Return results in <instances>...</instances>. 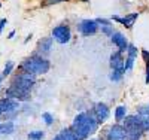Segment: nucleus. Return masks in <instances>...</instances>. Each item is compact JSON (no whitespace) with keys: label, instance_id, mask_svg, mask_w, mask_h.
Listing matches in <instances>:
<instances>
[{"label":"nucleus","instance_id":"nucleus-1","mask_svg":"<svg viewBox=\"0 0 149 140\" xmlns=\"http://www.w3.org/2000/svg\"><path fill=\"white\" fill-rule=\"evenodd\" d=\"M34 82H36V79H34L33 75H29V73L17 75L15 78L12 79L10 86L8 88V91H6V98L22 100V101L29 100L30 91H31Z\"/></svg>","mask_w":149,"mask_h":140},{"label":"nucleus","instance_id":"nucleus-2","mask_svg":"<svg viewBox=\"0 0 149 140\" xmlns=\"http://www.w3.org/2000/svg\"><path fill=\"white\" fill-rule=\"evenodd\" d=\"M97 127H98V122L94 118L93 113L82 112V113H79V115L74 118L70 130H72V133L74 136H76L78 140H84L88 136L94 134L95 130H97Z\"/></svg>","mask_w":149,"mask_h":140},{"label":"nucleus","instance_id":"nucleus-3","mask_svg":"<svg viewBox=\"0 0 149 140\" xmlns=\"http://www.w3.org/2000/svg\"><path fill=\"white\" fill-rule=\"evenodd\" d=\"M21 69L29 75H45L49 70V61L42 58L40 55H33L22 61Z\"/></svg>","mask_w":149,"mask_h":140},{"label":"nucleus","instance_id":"nucleus-4","mask_svg":"<svg viewBox=\"0 0 149 140\" xmlns=\"http://www.w3.org/2000/svg\"><path fill=\"white\" fill-rule=\"evenodd\" d=\"M52 37L58 43H67L72 37L70 29L67 25H57V27L52 29Z\"/></svg>","mask_w":149,"mask_h":140},{"label":"nucleus","instance_id":"nucleus-5","mask_svg":"<svg viewBox=\"0 0 149 140\" xmlns=\"http://www.w3.org/2000/svg\"><path fill=\"white\" fill-rule=\"evenodd\" d=\"M2 103V109H3V115L5 118H10L12 115H15L19 109V103L17 100H10V98H3L0 100Z\"/></svg>","mask_w":149,"mask_h":140},{"label":"nucleus","instance_id":"nucleus-6","mask_svg":"<svg viewBox=\"0 0 149 140\" xmlns=\"http://www.w3.org/2000/svg\"><path fill=\"white\" fill-rule=\"evenodd\" d=\"M78 29H79V31H81L84 36H93V34H95L97 30H98V24H97L94 20H84V21L79 22Z\"/></svg>","mask_w":149,"mask_h":140},{"label":"nucleus","instance_id":"nucleus-7","mask_svg":"<svg viewBox=\"0 0 149 140\" xmlns=\"http://www.w3.org/2000/svg\"><path fill=\"white\" fill-rule=\"evenodd\" d=\"M109 107L104 103H97L93 109V115L97 119V122H104L109 118Z\"/></svg>","mask_w":149,"mask_h":140},{"label":"nucleus","instance_id":"nucleus-8","mask_svg":"<svg viewBox=\"0 0 149 140\" xmlns=\"http://www.w3.org/2000/svg\"><path fill=\"white\" fill-rule=\"evenodd\" d=\"M106 136H107L106 140H122L124 137H125V131H124L122 125L115 124V125H112L110 128L107 130Z\"/></svg>","mask_w":149,"mask_h":140},{"label":"nucleus","instance_id":"nucleus-9","mask_svg":"<svg viewBox=\"0 0 149 140\" xmlns=\"http://www.w3.org/2000/svg\"><path fill=\"white\" fill-rule=\"evenodd\" d=\"M110 67L115 72H122L124 73V58H122V54L119 52V51H116V52H113L110 55Z\"/></svg>","mask_w":149,"mask_h":140},{"label":"nucleus","instance_id":"nucleus-10","mask_svg":"<svg viewBox=\"0 0 149 140\" xmlns=\"http://www.w3.org/2000/svg\"><path fill=\"white\" fill-rule=\"evenodd\" d=\"M112 42H113L116 46H118V51L122 54L124 51H125L127 48H128V40H127V37L124 36L122 33H113L112 34Z\"/></svg>","mask_w":149,"mask_h":140},{"label":"nucleus","instance_id":"nucleus-11","mask_svg":"<svg viewBox=\"0 0 149 140\" xmlns=\"http://www.w3.org/2000/svg\"><path fill=\"white\" fill-rule=\"evenodd\" d=\"M127 51H128V57H127L125 63H124V72H128V70L133 69L134 60H136V57H137V49H136L134 45H128Z\"/></svg>","mask_w":149,"mask_h":140},{"label":"nucleus","instance_id":"nucleus-12","mask_svg":"<svg viewBox=\"0 0 149 140\" xmlns=\"http://www.w3.org/2000/svg\"><path fill=\"white\" fill-rule=\"evenodd\" d=\"M137 17H139V14H130V15H127V17H118V15H115V17H112V20H115L116 22L125 25L127 29H131L133 24H134V21L137 20Z\"/></svg>","mask_w":149,"mask_h":140},{"label":"nucleus","instance_id":"nucleus-13","mask_svg":"<svg viewBox=\"0 0 149 140\" xmlns=\"http://www.w3.org/2000/svg\"><path fill=\"white\" fill-rule=\"evenodd\" d=\"M51 46H52V39L51 37H45L39 42V52L42 55H46L51 52Z\"/></svg>","mask_w":149,"mask_h":140},{"label":"nucleus","instance_id":"nucleus-14","mask_svg":"<svg viewBox=\"0 0 149 140\" xmlns=\"http://www.w3.org/2000/svg\"><path fill=\"white\" fill-rule=\"evenodd\" d=\"M142 134H143V131H142V128H139V127H134V128L125 130L127 140H139L142 137Z\"/></svg>","mask_w":149,"mask_h":140},{"label":"nucleus","instance_id":"nucleus-15","mask_svg":"<svg viewBox=\"0 0 149 140\" xmlns=\"http://www.w3.org/2000/svg\"><path fill=\"white\" fill-rule=\"evenodd\" d=\"M14 131H15V125H14V122H12V121H8L6 124L0 125V133H2L3 136H9V134H12Z\"/></svg>","mask_w":149,"mask_h":140},{"label":"nucleus","instance_id":"nucleus-16","mask_svg":"<svg viewBox=\"0 0 149 140\" xmlns=\"http://www.w3.org/2000/svg\"><path fill=\"white\" fill-rule=\"evenodd\" d=\"M58 137H60V140H78V139H76V136H74V134L72 133V130H70V128H64V130H61V133L58 134Z\"/></svg>","mask_w":149,"mask_h":140},{"label":"nucleus","instance_id":"nucleus-17","mask_svg":"<svg viewBox=\"0 0 149 140\" xmlns=\"http://www.w3.org/2000/svg\"><path fill=\"white\" fill-rule=\"evenodd\" d=\"M127 116V109H125V106H118L116 109H115V118H116V121L119 122V121H124V118Z\"/></svg>","mask_w":149,"mask_h":140},{"label":"nucleus","instance_id":"nucleus-18","mask_svg":"<svg viewBox=\"0 0 149 140\" xmlns=\"http://www.w3.org/2000/svg\"><path fill=\"white\" fill-rule=\"evenodd\" d=\"M43 136H45L43 131H40V130H34V131H30V133H29V140H42Z\"/></svg>","mask_w":149,"mask_h":140},{"label":"nucleus","instance_id":"nucleus-19","mask_svg":"<svg viewBox=\"0 0 149 140\" xmlns=\"http://www.w3.org/2000/svg\"><path fill=\"white\" fill-rule=\"evenodd\" d=\"M142 57L146 61V84H149V51H142Z\"/></svg>","mask_w":149,"mask_h":140},{"label":"nucleus","instance_id":"nucleus-20","mask_svg":"<svg viewBox=\"0 0 149 140\" xmlns=\"http://www.w3.org/2000/svg\"><path fill=\"white\" fill-rule=\"evenodd\" d=\"M14 66H15L14 61H8V63H6V66H5V69H3V73H2L3 78H5V76H9V75H10V72L14 70Z\"/></svg>","mask_w":149,"mask_h":140},{"label":"nucleus","instance_id":"nucleus-21","mask_svg":"<svg viewBox=\"0 0 149 140\" xmlns=\"http://www.w3.org/2000/svg\"><path fill=\"white\" fill-rule=\"evenodd\" d=\"M140 124H142V130L149 131V116H140Z\"/></svg>","mask_w":149,"mask_h":140},{"label":"nucleus","instance_id":"nucleus-22","mask_svg":"<svg viewBox=\"0 0 149 140\" xmlns=\"http://www.w3.org/2000/svg\"><path fill=\"white\" fill-rule=\"evenodd\" d=\"M42 118H43V121H45V124H46V125H52L54 118H52V115H51L49 112H45L43 115H42Z\"/></svg>","mask_w":149,"mask_h":140},{"label":"nucleus","instance_id":"nucleus-23","mask_svg":"<svg viewBox=\"0 0 149 140\" xmlns=\"http://www.w3.org/2000/svg\"><path fill=\"white\" fill-rule=\"evenodd\" d=\"M122 75H124L122 72H115V70H112V73H110V81H115V82L121 81Z\"/></svg>","mask_w":149,"mask_h":140},{"label":"nucleus","instance_id":"nucleus-24","mask_svg":"<svg viewBox=\"0 0 149 140\" xmlns=\"http://www.w3.org/2000/svg\"><path fill=\"white\" fill-rule=\"evenodd\" d=\"M137 115H140V116H149V104L140 106V107H139V113H137Z\"/></svg>","mask_w":149,"mask_h":140},{"label":"nucleus","instance_id":"nucleus-25","mask_svg":"<svg viewBox=\"0 0 149 140\" xmlns=\"http://www.w3.org/2000/svg\"><path fill=\"white\" fill-rule=\"evenodd\" d=\"M61 2H67V0H43L42 6H51V5H57V3H61Z\"/></svg>","mask_w":149,"mask_h":140},{"label":"nucleus","instance_id":"nucleus-26","mask_svg":"<svg viewBox=\"0 0 149 140\" xmlns=\"http://www.w3.org/2000/svg\"><path fill=\"white\" fill-rule=\"evenodd\" d=\"M95 22H97V24H103L104 27H107V25L110 24V21H109V20H104V18H97Z\"/></svg>","mask_w":149,"mask_h":140},{"label":"nucleus","instance_id":"nucleus-27","mask_svg":"<svg viewBox=\"0 0 149 140\" xmlns=\"http://www.w3.org/2000/svg\"><path fill=\"white\" fill-rule=\"evenodd\" d=\"M102 30H103V33L107 34V36H112V34H113V30H112L109 25H107V27H102Z\"/></svg>","mask_w":149,"mask_h":140},{"label":"nucleus","instance_id":"nucleus-28","mask_svg":"<svg viewBox=\"0 0 149 140\" xmlns=\"http://www.w3.org/2000/svg\"><path fill=\"white\" fill-rule=\"evenodd\" d=\"M8 24V20L6 18H3V20H0V33L3 31V29H5V25Z\"/></svg>","mask_w":149,"mask_h":140},{"label":"nucleus","instance_id":"nucleus-29","mask_svg":"<svg viewBox=\"0 0 149 140\" xmlns=\"http://www.w3.org/2000/svg\"><path fill=\"white\" fill-rule=\"evenodd\" d=\"M14 36H15V31H10V33H9V39H12Z\"/></svg>","mask_w":149,"mask_h":140},{"label":"nucleus","instance_id":"nucleus-30","mask_svg":"<svg viewBox=\"0 0 149 140\" xmlns=\"http://www.w3.org/2000/svg\"><path fill=\"white\" fill-rule=\"evenodd\" d=\"M3 115V109H2V103H0V116Z\"/></svg>","mask_w":149,"mask_h":140},{"label":"nucleus","instance_id":"nucleus-31","mask_svg":"<svg viewBox=\"0 0 149 140\" xmlns=\"http://www.w3.org/2000/svg\"><path fill=\"white\" fill-rule=\"evenodd\" d=\"M2 82H3V76L0 75V86H2Z\"/></svg>","mask_w":149,"mask_h":140},{"label":"nucleus","instance_id":"nucleus-32","mask_svg":"<svg viewBox=\"0 0 149 140\" xmlns=\"http://www.w3.org/2000/svg\"><path fill=\"white\" fill-rule=\"evenodd\" d=\"M52 140H60V137H58V136H55V137H54Z\"/></svg>","mask_w":149,"mask_h":140},{"label":"nucleus","instance_id":"nucleus-33","mask_svg":"<svg viewBox=\"0 0 149 140\" xmlns=\"http://www.w3.org/2000/svg\"><path fill=\"white\" fill-rule=\"evenodd\" d=\"M91 140H100V139H91Z\"/></svg>","mask_w":149,"mask_h":140},{"label":"nucleus","instance_id":"nucleus-34","mask_svg":"<svg viewBox=\"0 0 149 140\" xmlns=\"http://www.w3.org/2000/svg\"><path fill=\"white\" fill-rule=\"evenodd\" d=\"M0 8H2V5H0Z\"/></svg>","mask_w":149,"mask_h":140},{"label":"nucleus","instance_id":"nucleus-35","mask_svg":"<svg viewBox=\"0 0 149 140\" xmlns=\"http://www.w3.org/2000/svg\"><path fill=\"white\" fill-rule=\"evenodd\" d=\"M84 2H86V0H84Z\"/></svg>","mask_w":149,"mask_h":140},{"label":"nucleus","instance_id":"nucleus-36","mask_svg":"<svg viewBox=\"0 0 149 140\" xmlns=\"http://www.w3.org/2000/svg\"><path fill=\"white\" fill-rule=\"evenodd\" d=\"M0 125H2V124H0Z\"/></svg>","mask_w":149,"mask_h":140}]
</instances>
